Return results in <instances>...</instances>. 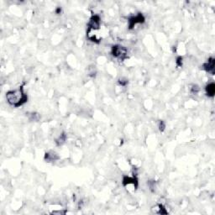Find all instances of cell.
<instances>
[{
  "mask_svg": "<svg viewBox=\"0 0 215 215\" xmlns=\"http://www.w3.org/2000/svg\"><path fill=\"white\" fill-rule=\"evenodd\" d=\"M67 141V134L66 133H61L59 136L56 139V145L57 146H61Z\"/></svg>",
  "mask_w": 215,
  "mask_h": 215,
  "instance_id": "9",
  "label": "cell"
},
{
  "mask_svg": "<svg viewBox=\"0 0 215 215\" xmlns=\"http://www.w3.org/2000/svg\"><path fill=\"white\" fill-rule=\"evenodd\" d=\"M145 21V16L141 13H138V14L133 15L128 19V28H129V30H132L136 24H143Z\"/></svg>",
  "mask_w": 215,
  "mask_h": 215,
  "instance_id": "4",
  "label": "cell"
},
{
  "mask_svg": "<svg viewBox=\"0 0 215 215\" xmlns=\"http://www.w3.org/2000/svg\"><path fill=\"white\" fill-rule=\"evenodd\" d=\"M205 91H206V94L207 96L213 97L214 96L215 93V84L214 82H210L205 88Z\"/></svg>",
  "mask_w": 215,
  "mask_h": 215,
  "instance_id": "8",
  "label": "cell"
},
{
  "mask_svg": "<svg viewBox=\"0 0 215 215\" xmlns=\"http://www.w3.org/2000/svg\"><path fill=\"white\" fill-rule=\"evenodd\" d=\"M28 95L24 92V86H20L19 88L8 91L6 93L7 102L15 108L23 106L28 102Z\"/></svg>",
  "mask_w": 215,
  "mask_h": 215,
  "instance_id": "1",
  "label": "cell"
},
{
  "mask_svg": "<svg viewBox=\"0 0 215 215\" xmlns=\"http://www.w3.org/2000/svg\"><path fill=\"white\" fill-rule=\"evenodd\" d=\"M60 159V156H58V154L54 151V150H50V151H47L45 154V161L46 162H55L56 161H58Z\"/></svg>",
  "mask_w": 215,
  "mask_h": 215,
  "instance_id": "7",
  "label": "cell"
},
{
  "mask_svg": "<svg viewBox=\"0 0 215 215\" xmlns=\"http://www.w3.org/2000/svg\"><path fill=\"white\" fill-rule=\"evenodd\" d=\"M202 68L209 74L214 75V69H215V59L214 57H209L208 61L202 64Z\"/></svg>",
  "mask_w": 215,
  "mask_h": 215,
  "instance_id": "6",
  "label": "cell"
},
{
  "mask_svg": "<svg viewBox=\"0 0 215 215\" xmlns=\"http://www.w3.org/2000/svg\"><path fill=\"white\" fill-rule=\"evenodd\" d=\"M149 188L151 192H155L156 190V182L155 181H149L147 182Z\"/></svg>",
  "mask_w": 215,
  "mask_h": 215,
  "instance_id": "14",
  "label": "cell"
},
{
  "mask_svg": "<svg viewBox=\"0 0 215 215\" xmlns=\"http://www.w3.org/2000/svg\"><path fill=\"white\" fill-rule=\"evenodd\" d=\"M200 92V88L198 84H193L190 88V93L193 95H197Z\"/></svg>",
  "mask_w": 215,
  "mask_h": 215,
  "instance_id": "11",
  "label": "cell"
},
{
  "mask_svg": "<svg viewBox=\"0 0 215 215\" xmlns=\"http://www.w3.org/2000/svg\"><path fill=\"white\" fill-rule=\"evenodd\" d=\"M66 213H67V211H66V210H55V211L51 212V214L61 215V214H65Z\"/></svg>",
  "mask_w": 215,
  "mask_h": 215,
  "instance_id": "17",
  "label": "cell"
},
{
  "mask_svg": "<svg viewBox=\"0 0 215 215\" xmlns=\"http://www.w3.org/2000/svg\"><path fill=\"white\" fill-rule=\"evenodd\" d=\"M157 209H158V211L156 213L159 214H168V212H167L166 208V207L164 206L163 204H159Z\"/></svg>",
  "mask_w": 215,
  "mask_h": 215,
  "instance_id": "12",
  "label": "cell"
},
{
  "mask_svg": "<svg viewBox=\"0 0 215 215\" xmlns=\"http://www.w3.org/2000/svg\"><path fill=\"white\" fill-rule=\"evenodd\" d=\"M119 84L120 86H122V87H125L127 86V84L129 83V81H128V79L125 78V77H121V78H119Z\"/></svg>",
  "mask_w": 215,
  "mask_h": 215,
  "instance_id": "15",
  "label": "cell"
},
{
  "mask_svg": "<svg viewBox=\"0 0 215 215\" xmlns=\"http://www.w3.org/2000/svg\"><path fill=\"white\" fill-rule=\"evenodd\" d=\"M111 54L114 58L119 60V61H124L125 60L128 58L127 48L120 45H115L112 46Z\"/></svg>",
  "mask_w": 215,
  "mask_h": 215,
  "instance_id": "2",
  "label": "cell"
},
{
  "mask_svg": "<svg viewBox=\"0 0 215 215\" xmlns=\"http://www.w3.org/2000/svg\"><path fill=\"white\" fill-rule=\"evenodd\" d=\"M100 24H101V19H100L99 15H93L90 18L88 23V31H87V34H91L93 31H97V30H99Z\"/></svg>",
  "mask_w": 215,
  "mask_h": 215,
  "instance_id": "3",
  "label": "cell"
},
{
  "mask_svg": "<svg viewBox=\"0 0 215 215\" xmlns=\"http://www.w3.org/2000/svg\"><path fill=\"white\" fill-rule=\"evenodd\" d=\"M130 184H132L134 186V189L138 188L139 182H138L137 177L134 176V175L133 177H129V176H127V175L123 176V177H122V185L124 186H126L130 185Z\"/></svg>",
  "mask_w": 215,
  "mask_h": 215,
  "instance_id": "5",
  "label": "cell"
},
{
  "mask_svg": "<svg viewBox=\"0 0 215 215\" xmlns=\"http://www.w3.org/2000/svg\"><path fill=\"white\" fill-rule=\"evenodd\" d=\"M27 114V117H28V119L30 121H35V122H37L40 120V114L37 113H35V112H30V113H26Z\"/></svg>",
  "mask_w": 215,
  "mask_h": 215,
  "instance_id": "10",
  "label": "cell"
},
{
  "mask_svg": "<svg viewBox=\"0 0 215 215\" xmlns=\"http://www.w3.org/2000/svg\"><path fill=\"white\" fill-rule=\"evenodd\" d=\"M182 63H183V57L182 56H178L177 60H176V64L177 67H182Z\"/></svg>",
  "mask_w": 215,
  "mask_h": 215,
  "instance_id": "16",
  "label": "cell"
},
{
  "mask_svg": "<svg viewBox=\"0 0 215 215\" xmlns=\"http://www.w3.org/2000/svg\"><path fill=\"white\" fill-rule=\"evenodd\" d=\"M158 128H159V130L161 132H164L165 129H166V123L163 120H160L159 123H158Z\"/></svg>",
  "mask_w": 215,
  "mask_h": 215,
  "instance_id": "13",
  "label": "cell"
},
{
  "mask_svg": "<svg viewBox=\"0 0 215 215\" xmlns=\"http://www.w3.org/2000/svg\"><path fill=\"white\" fill-rule=\"evenodd\" d=\"M61 12H62V9H61V7H58L56 8V15H61Z\"/></svg>",
  "mask_w": 215,
  "mask_h": 215,
  "instance_id": "18",
  "label": "cell"
}]
</instances>
